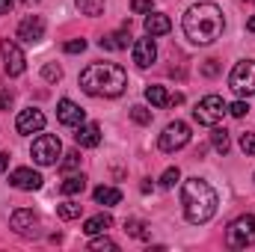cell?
Here are the masks:
<instances>
[{
	"mask_svg": "<svg viewBox=\"0 0 255 252\" xmlns=\"http://www.w3.org/2000/svg\"><path fill=\"white\" fill-rule=\"evenodd\" d=\"M181 27H184V36L193 45H211L223 36L226 18H223V9L217 3H196L184 12Z\"/></svg>",
	"mask_w": 255,
	"mask_h": 252,
	"instance_id": "obj_1",
	"label": "cell"
},
{
	"mask_svg": "<svg viewBox=\"0 0 255 252\" xmlns=\"http://www.w3.org/2000/svg\"><path fill=\"white\" fill-rule=\"evenodd\" d=\"M128 86V74L116 63H92L80 71V89L92 98H116Z\"/></svg>",
	"mask_w": 255,
	"mask_h": 252,
	"instance_id": "obj_2",
	"label": "cell"
},
{
	"mask_svg": "<svg viewBox=\"0 0 255 252\" xmlns=\"http://www.w3.org/2000/svg\"><path fill=\"white\" fill-rule=\"evenodd\" d=\"M181 205H184V217L193 226H202L208 223L214 214H217V190L211 187L205 178H187L184 187H181Z\"/></svg>",
	"mask_w": 255,
	"mask_h": 252,
	"instance_id": "obj_3",
	"label": "cell"
},
{
	"mask_svg": "<svg viewBox=\"0 0 255 252\" xmlns=\"http://www.w3.org/2000/svg\"><path fill=\"white\" fill-rule=\"evenodd\" d=\"M226 244H229L232 250H247V247H253L255 244V217L253 214H244V217H238V220L229 223V229H226Z\"/></svg>",
	"mask_w": 255,
	"mask_h": 252,
	"instance_id": "obj_4",
	"label": "cell"
},
{
	"mask_svg": "<svg viewBox=\"0 0 255 252\" xmlns=\"http://www.w3.org/2000/svg\"><path fill=\"white\" fill-rule=\"evenodd\" d=\"M229 113V104L220 98V95H205L196 107H193V119L199 122V125H208V127H214V125H220V119Z\"/></svg>",
	"mask_w": 255,
	"mask_h": 252,
	"instance_id": "obj_5",
	"label": "cell"
},
{
	"mask_svg": "<svg viewBox=\"0 0 255 252\" xmlns=\"http://www.w3.org/2000/svg\"><path fill=\"white\" fill-rule=\"evenodd\" d=\"M60 154H63V142H60V136H54V133H42V136L33 139V160H36L39 166H54V163L60 160Z\"/></svg>",
	"mask_w": 255,
	"mask_h": 252,
	"instance_id": "obj_6",
	"label": "cell"
},
{
	"mask_svg": "<svg viewBox=\"0 0 255 252\" xmlns=\"http://www.w3.org/2000/svg\"><path fill=\"white\" fill-rule=\"evenodd\" d=\"M229 86L244 98V95H255V63L253 60H241L229 74Z\"/></svg>",
	"mask_w": 255,
	"mask_h": 252,
	"instance_id": "obj_7",
	"label": "cell"
},
{
	"mask_svg": "<svg viewBox=\"0 0 255 252\" xmlns=\"http://www.w3.org/2000/svg\"><path fill=\"white\" fill-rule=\"evenodd\" d=\"M190 142V125L187 122H169V125L163 127V133H160V139H157V145H160V151H178V148H184Z\"/></svg>",
	"mask_w": 255,
	"mask_h": 252,
	"instance_id": "obj_8",
	"label": "cell"
},
{
	"mask_svg": "<svg viewBox=\"0 0 255 252\" xmlns=\"http://www.w3.org/2000/svg\"><path fill=\"white\" fill-rule=\"evenodd\" d=\"M0 54H3V68H6L9 77L24 74V68H27V57H24V51H21L15 42L3 39V42H0Z\"/></svg>",
	"mask_w": 255,
	"mask_h": 252,
	"instance_id": "obj_9",
	"label": "cell"
},
{
	"mask_svg": "<svg viewBox=\"0 0 255 252\" xmlns=\"http://www.w3.org/2000/svg\"><path fill=\"white\" fill-rule=\"evenodd\" d=\"M15 127H18V133H24V136L39 133V130L45 127V113H42V110H36V107H27V110H21V113H18Z\"/></svg>",
	"mask_w": 255,
	"mask_h": 252,
	"instance_id": "obj_10",
	"label": "cell"
},
{
	"mask_svg": "<svg viewBox=\"0 0 255 252\" xmlns=\"http://www.w3.org/2000/svg\"><path fill=\"white\" fill-rule=\"evenodd\" d=\"M18 39L27 42V45H36L45 39V21L39 15H27L21 24H18Z\"/></svg>",
	"mask_w": 255,
	"mask_h": 252,
	"instance_id": "obj_11",
	"label": "cell"
},
{
	"mask_svg": "<svg viewBox=\"0 0 255 252\" xmlns=\"http://www.w3.org/2000/svg\"><path fill=\"white\" fill-rule=\"evenodd\" d=\"M9 184L18 190H27V193H33V190L42 187V175L36 172V169H30V166H18V169H12L9 172Z\"/></svg>",
	"mask_w": 255,
	"mask_h": 252,
	"instance_id": "obj_12",
	"label": "cell"
},
{
	"mask_svg": "<svg viewBox=\"0 0 255 252\" xmlns=\"http://www.w3.org/2000/svg\"><path fill=\"white\" fill-rule=\"evenodd\" d=\"M130 54H133V63L139 65V68H148V65L157 60L154 39H151V36H145V39H136V42H133V48H130Z\"/></svg>",
	"mask_w": 255,
	"mask_h": 252,
	"instance_id": "obj_13",
	"label": "cell"
},
{
	"mask_svg": "<svg viewBox=\"0 0 255 252\" xmlns=\"http://www.w3.org/2000/svg\"><path fill=\"white\" fill-rule=\"evenodd\" d=\"M57 119H60L63 125H68V127H80L83 122H86V113H83L74 101L63 98V101L57 104Z\"/></svg>",
	"mask_w": 255,
	"mask_h": 252,
	"instance_id": "obj_14",
	"label": "cell"
},
{
	"mask_svg": "<svg viewBox=\"0 0 255 252\" xmlns=\"http://www.w3.org/2000/svg\"><path fill=\"white\" fill-rule=\"evenodd\" d=\"M9 226L18 232V235H36V226H39V217L27 208H18L12 217H9Z\"/></svg>",
	"mask_w": 255,
	"mask_h": 252,
	"instance_id": "obj_15",
	"label": "cell"
},
{
	"mask_svg": "<svg viewBox=\"0 0 255 252\" xmlns=\"http://www.w3.org/2000/svg\"><path fill=\"white\" fill-rule=\"evenodd\" d=\"M172 30V21H169V15H163V12H148V18H145V36H166Z\"/></svg>",
	"mask_w": 255,
	"mask_h": 252,
	"instance_id": "obj_16",
	"label": "cell"
},
{
	"mask_svg": "<svg viewBox=\"0 0 255 252\" xmlns=\"http://www.w3.org/2000/svg\"><path fill=\"white\" fill-rule=\"evenodd\" d=\"M74 139H77L80 148H95V145L101 142V127L95 125V122H83V125L77 127Z\"/></svg>",
	"mask_w": 255,
	"mask_h": 252,
	"instance_id": "obj_17",
	"label": "cell"
},
{
	"mask_svg": "<svg viewBox=\"0 0 255 252\" xmlns=\"http://www.w3.org/2000/svg\"><path fill=\"white\" fill-rule=\"evenodd\" d=\"M107 229H113V217H110V214H95V217H89V220L83 223V232H86L89 238L104 235Z\"/></svg>",
	"mask_w": 255,
	"mask_h": 252,
	"instance_id": "obj_18",
	"label": "cell"
},
{
	"mask_svg": "<svg viewBox=\"0 0 255 252\" xmlns=\"http://www.w3.org/2000/svg\"><path fill=\"white\" fill-rule=\"evenodd\" d=\"M128 42H130V33H128V30H119V33H113V36H104L98 45L107 48V51H122V48H128Z\"/></svg>",
	"mask_w": 255,
	"mask_h": 252,
	"instance_id": "obj_19",
	"label": "cell"
},
{
	"mask_svg": "<svg viewBox=\"0 0 255 252\" xmlns=\"http://www.w3.org/2000/svg\"><path fill=\"white\" fill-rule=\"evenodd\" d=\"M92 196H95V202H98V205H107V208L122 202V193H119V190H116V187H104V184H101V187H95Z\"/></svg>",
	"mask_w": 255,
	"mask_h": 252,
	"instance_id": "obj_20",
	"label": "cell"
},
{
	"mask_svg": "<svg viewBox=\"0 0 255 252\" xmlns=\"http://www.w3.org/2000/svg\"><path fill=\"white\" fill-rule=\"evenodd\" d=\"M60 190H63V196H77V193L86 190V178L83 175H68L63 184H60Z\"/></svg>",
	"mask_w": 255,
	"mask_h": 252,
	"instance_id": "obj_21",
	"label": "cell"
},
{
	"mask_svg": "<svg viewBox=\"0 0 255 252\" xmlns=\"http://www.w3.org/2000/svg\"><path fill=\"white\" fill-rule=\"evenodd\" d=\"M145 98H148L154 107H166V104H169V95H166L163 86H145Z\"/></svg>",
	"mask_w": 255,
	"mask_h": 252,
	"instance_id": "obj_22",
	"label": "cell"
},
{
	"mask_svg": "<svg viewBox=\"0 0 255 252\" xmlns=\"http://www.w3.org/2000/svg\"><path fill=\"white\" fill-rule=\"evenodd\" d=\"M125 232L130 235V238H139V241H148V238H151L148 226H145V223H139V220H128V223H125Z\"/></svg>",
	"mask_w": 255,
	"mask_h": 252,
	"instance_id": "obj_23",
	"label": "cell"
},
{
	"mask_svg": "<svg viewBox=\"0 0 255 252\" xmlns=\"http://www.w3.org/2000/svg\"><path fill=\"white\" fill-rule=\"evenodd\" d=\"M74 3H77V9H80L83 15H89V18H95V15L104 12V0H74Z\"/></svg>",
	"mask_w": 255,
	"mask_h": 252,
	"instance_id": "obj_24",
	"label": "cell"
},
{
	"mask_svg": "<svg viewBox=\"0 0 255 252\" xmlns=\"http://www.w3.org/2000/svg\"><path fill=\"white\" fill-rule=\"evenodd\" d=\"M211 142H214V148H217L220 154H226V151H229V145H232V142H229V130H223V127H217V125H214Z\"/></svg>",
	"mask_w": 255,
	"mask_h": 252,
	"instance_id": "obj_25",
	"label": "cell"
},
{
	"mask_svg": "<svg viewBox=\"0 0 255 252\" xmlns=\"http://www.w3.org/2000/svg\"><path fill=\"white\" fill-rule=\"evenodd\" d=\"M130 119H133L136 125H151V110H145L142 104H133V107H130Z\"/></svg>",
	"mask_w": 255,
	"mask_h": 252,
	"instance_id": "obj_26",
	"label": "cell"
},
{
	"mask_svg": "<svg viewBox=\"0 0 255 252\" xmlns=\"http://www.w3.org/2000/svg\"><path fill=\"white\" fill-rule=\"evenodd\" d=\"M57 214H60L63 220H77V217H80V205H77V202H63V205L57 208Z\"/></svg>",
	"mask_w": 255,
	"mask_h": 252,
	"instance_id": "obj_27",
	"label": "cell"
},
{
	"mask_svg": "<svg viewBox=\"0 0 255 252\" xmlns=\"http://www.w3.org/2000/svg\"><path fill=\"white\" fill-rule=\"evenodd\" d=\"M178 178H181V172H178V169H175V166H169V169H166V172H163V178H160V187H175V184H178Z\"/></svg>",
	"mask_w": 255,
	"mask_h": 252,
	"instance_id": "obj_28",
	"label": "cell"
},
{
	"mask_svg": "<svg viewBox=\"0 0 255 252\" xmlns=\"http://www.w3.org/2000/svg\"><path fill=\"white\" fill-rule=\"evenodd\" d=\"M42 77H45V80H51V83H57V80L63 77V68H60V65H54V63H48L45 68H42Z\"/></svg>",
	"mask_w": 255,
	"mask_h": 252,
	"instance_id": "obj_29",
	"label": "cell"
},
{
	"mask_svg": "<svg viewBox=\"0 0 255 252\" xmlns=\"http://www.w3.org/2000/svg\"><path fill=\"white\" fill-rule=\"evenodd\" d=\"M89 250L101 252V250H119V244L116 241H110V238H95L92 244H89Z\"/></svg>",
	"mask_w": 255,
	"mask_h": 252,
	"instance_id": "obj_30",
	"label": "cell"
},
{
	"mask_svg": "<svg viewBox=\"0 0 255 252\" xmlns=\"http://www.w3.org/2000/svg\"><path fill=\"white\" fill-rule=\"evenodd\" d=\"M229 113H232L235 119H244V116L250 113V104H247V101H235V104H229Z\"/></svg>",
	"mask_w": 255,
	"mask_h": 252,
	"instance_id": "obj_31",
	"label": "cell"
},
{
	"mask_svg": "<svg viewBox=\"0 0 255 252\" xmlns=\"http://www.w3.org/2000/svg\"><path fill=\"white\" fill-rule=\"evenodd\" d=\"M241 148H244V154L255 157V133H244L241 136Z\"/></svg>",
	"mask_w": 255,
	"mask_h": 252,
	"instance_id": "obj_32",
	"label": "cell"
},
{
	"mask_svg": "<svg viewBox=\"0 0 255 252\" xmlns=\"http://www.w3.org/2000/svg\"><path fill=\"white\" fill-rule=\"evenodd\" d=\"M60 166H63V169H74V166H80V154H77V151H68V154H63Z\"/></svg>",
	"mask_w": 255,
	"mask_h": 252,
	"instance_id": "obj_33",
	"label": "cell"
},
{
	"mask_svg": "<svg viewBox=\"0 0 255 252\" xmlns=\"http://www.w3.org/2000/svg\"><path fill=\"white\" fill-rule=\"evenodd\" d=\"M86 51V39H71L65 42V54H83Z\"/></svg>",
	"mask_w": 255,
	"mask_h": 252,
	"instance_id": "obj_34",
	"label": "cell"
},
{
	"mask_svg": "<svg viewBox=\"0 0 255 252\" xmlns=\"http://www.w3.org/2000/svg\"><path fill=\"white\" fill-rule=\"evenodd\" d=\"M130 9H133V12H145V15H148V12H154V3H151V0H130Z\"/></svg>",
	"mask_w": 255,
	"mask_h": 252,
	"instance_id": "obj_35",
	"label": "cell"
},
{
	"mask_svg": "<svg viewBox=\"0 0 255 252\" xmlns=\"http://www.w3.org/2000/svg\"><path fill=\"white\" fill-rule=\"evenodd\" d=\"M9 107H12V92L9 89H0V113L9 110Z\"/></svg>",
	"mask_w": 255,
	"mask_h": 252,
	"instance_id": "obj_36",
	"label": "cell"
},
{
	"mask_svg": "<svg viewBox=\"0 0 255 252\" xmlns=\"http://www.w3.org/2000/svg\"><path fill=\"white\" fill-rule=\"evenodd\" d=\"M202 71H205V74L211 77V74H217V71H220V65H217V60H208V63L202 65Z\"/></svg>",
	"mask_w": 255,
	"mask_h": 252,
	"instance_id": "obj_37",
	"label": "cell"
},
{
	"mask_svg": "<svg viewBox=\"0 0 255 252\" xmlns=\"http://www.w3.org/2000/svg\"><path fill=\"white\" fill-rule=\"evenodd\" d=\"M169 104H172V107H178V104H184V95H181V92H175V95H169Z\"/></svg>",
	"mask_w": 255,
	"mask_h": 252,
	"instance_id": "obj_38",
	"label": "cell"
},
{
	"mask_svg": "<svg viewBox=\"0 0 255 252\" xmlns=\"http://www.w3.org/2000/svg\"><path fill=\"white\" fill-rule=\"evenodd\" d=\"M12 3H15V0H0V15H9V9H12Z\"/></svg>",
	"mask_w": 255,
	"mask_h": 252,
	"instance_id": "obj_39",
	"label": "cell"
},
{
	"mask_svg": "<svg viewBox=\"0 0 255 252\" xmlns=\"http://www.w3.org/2000/svg\"><path fill=\"white\" fill-rule=\"evenodd\" d=\"M6 166H9V157H6V154L0 151V172H6Z\"/></svg>",
	"mask_w": 255,
	"mask_h": 252,
	"instance_id": "obj_40",
	"label": "cell"
},
{
	"mask_svg": "<svg viewBox=\"0 0 255 252\" xmlns=\"http://www.w3.org/2000/svg\"><path fill=\"white\" fill-rule=\"evenodd\" d=\"M247 30H250V33H255V15L250 18V24H247Z\"/></svg>",
	"mask_w": 255,
	"mask_h": 252,
	"instance_id": "obj_41",
	"label": "cell"
},
{
	"mask_svg": "<svg viewBox=\"0 0 255 252\" xmlns=\"http://www.w3.org/2000/svg\"><path fill=\"white\" fill-rule=\"evenodd\" d=\"M24 3H36V0H24Z\"/></svg>",
	"mask_w": 255,
	"mask_h": 252,
	"instance_id": "obj_42",
	"label": "cell"
},
{
	"mask_svg": "<svg viewBox=\"0 0 255 252\" xmlns=\"http://www.w3.org/2000/svg\"><path fill=\"white\" fill-rule=\"evenodd\" d=\"M247 3H253V0H247Z\"/></svg>",
	"mask_w": 255,
	"mask_h": 252,
	"instance_id": "obj_43",
	"label": "cell"
}]
</instances>
